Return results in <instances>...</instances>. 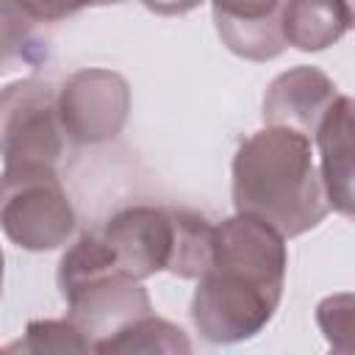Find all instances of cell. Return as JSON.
Returning <instances> with one entry per match:
<instances>
[{"mask_svg":"<svg viewBox=\"0 0 355 355\" xmlns=\"http://www.w3.org/2000/svg\"><path fill=\"white\" fill-rule=\"evenodd\" d=\"M352 28L347 0H286L283 36L302 53H319L336 44Z\"/></svg>","mask_w":355,"mask_h":355,"instance_id":"cell-11","label":"cell"},{"mask_svg":"<svg viewBox=\"0 0 355 355\" xmlns=\"http://www.w3.org/2000/svg\"><path fill=\"white\" fill-rule=\"evenodd\" d=\"M349 3V14H352V28H355V0H347Z\"/></svg>","mask_w":355,"mask_h":355,"instance_id":"cell-18","label":"cell"},{"mask_svg":"<svg viewBox=\"0 0 355 355\" xmlns=\"http://www.w3.org/2000/svg\"><path fill=\"white\" fill-rule=\"evenodd\" d=\"M6 352H92L86 333L67 319H33L25 327V336L17 344H8Z\"/></svg>","mask_w":355,"mask_h":355,"instance_id":"cell-13","label":"cell"},{"mask_svg":"<svg viewBox=\"0 0 355 355\" xmlns=\"http://www.w3.org/2000/svg\"><path fill=\"white\" fill-rule=\"evenodd\" d=\"M3 169L55 166L64 153L58 92L36 78L17 80L0 97Z\"/></svg>","mask_w":355,"mask_h":355,"instance_id":"cell-5","label":"cell"},{"mask_svg":"<svg viewBox=\"0 0 355 355\" xmlns=\"http://www.w3.org/2000/svg\"><path fill=\"white\" fill-rule=\"evenodd\" d=\"M236 214L263 219L286 239L313 230L330 211L311 136L288 125H266L247 136L230 164Z\"/></svg>","mask_w":355,"mask_h":355,"instance_id":"cell-2","label":"cell"},{"mask_svg":"<svg viewBox=\"0 0 355 355\" xmlns=\"http://www.w3.org/2000/svg\"><path fill=\"white\" fill-rule=\"evenodd\" d=\"M0 225L8 241L28 252H47L67 244L75 230V211L55 166L3 169Z\"/></svg>","mask_w":355,"mask_h":355,"instance_id":"cell-4","label":"cell"},{"mask_svg":"<svg viewBox=\"0 0 355 355\" xmlns=\"http://www.w3.org/2000/svg\"><path fill=\"white\" fill-rule=\"evenodd\" d=\"M313 141L330 208L355 222V97L338 94L330 103Z\"/></svg>","mask_w":355,"mask_h":355,"instance_id":"cell-8","label":"cell"},{"mask_svg":"<svg viewBox=\"0 0 355 355\" xmlns=\"http://www.w3.org/2000/svg\"><path fill=\"white\" fill-rule=\"evenodd\" d=\"M94 352H103V355H116V352H191V341L186 338V333L166 322V319H158L153 313L136 319L133 324H128L125 330H119L116 336L105 338Z\"/></svg>","mask_w":355,"mask_h":355,"instance_id":"cell-12","label":"cell"},{"mask_svg":"<svg viewBox=\"0 0 355 355\" xmlns=\"http://www.w3.org/2000/svg\"><path fill=\"white\" fill-rule=\"evenodd\" d=\"M114 3H125V0H94V6H114Z\"/></svg>","mask_w":355,"mask_h":355,"instance_id":"cell-17","label":"cell"},{"mask_svg":"<svg viewBox=\"0 0 355 355\" xmlns=\"http://www.w3.org/2000/svg\"><path fill=\"white\" fill-rule=\"evenodd\" d=\"M58 288L67 316L86 333L92 352L136 319L153 313L141 280L119 269L103 233H83L58 263Z\"/></svg>","mask_w":355,"mask_h":355,"instance_id":"cell-3","label":"cell"},{"mask_svg":"<svg viewBox=\"0 0 355 355\" xmlns=\"http://www.w3.org/2000/svg\"><path fill=\"white\" fill-rule=\"evenodd\" d=\"M286 236L263 219L236 214L214 230V252L197 277L191 322L211 344L258 336L275 316L286 286Z\"/></svg>","mask_w":355,"mask_h":355,"instance_id":"cell-1","label":"cell"},{"mask_svg":"<svg viewBox=\"0 0 355 355\" xmlns=\"http://www.w3.org/2000/svg\"><path fill=\"white\" fill-rule=\"evenodd\" d=\"M14 3L33 22H58L83 11L86 6H94V0H14Z\"/></svg>","mask_w":355,"mask_h":355,"instance_id":"cell-15","label":"cell"},{"mask_svg":"<svg viewBox=\"0 0 355 355\" xmlns=\"http://www.w3.org/2000/svg\"><path fill=\"white\" fill-rule=\"evenodd\" d=\"M103 239L111 244L116 263L136 280L153 277L155 272H172L180 263V208L161 205H128L116 211Z\"/></svg>","mask_w":355,"mask_h":355,"instance_id":"cell-6","label":"cell"},{"mask_svg":"<svg viewBox=\"0 0 355 355\" xmlns=\"http://www.w3.org/2000/svg\"><path fill=\"white\" fill-rule=\"evenodd\" d=\"M338 97L336 83L319 67H291L280 72L263 92V122L288 125L308 136L316 133L324 111Z\"/></svg>","mask_w":355,"mask_h":355,"instance_id":"cell-10","label":"cell"},{"mask_svg":"<svg viewBox=\"0 0 355 355\" xmlns=\"http://www.w3.org/2000/svg\"><path fill=\"white\" fill-rule=\"evenodd\" d=\"M144 8H150L153 14H161V17H180V14H189L194 11L197 6H202L205 0H141Z\"/></svg>","mask_w":355,"mask_h":355,"instance_id":"cell-16","label":"cell"},{"mask_svg":"<svg viewBox=\"0 0 355 355\" xmlns=\"http://www.w3.org/2000/svg\"><path fill=\"white\" fill-rule=\"evenodd\" d=\"M286 0H211L222 44L247 61H272L286 50Z\"/></svg>","mask_w":355,"mask_h":355,"instance_id":"cell-9","label":"cell"},{"mask_svg":"<svg viewBox=\"0 0 355 355\" xmlns=\"http://www.w3.org/2000/svg\"><path fill=\"white\" fill-rule=\"evenodd\" d=\"M128 114L130 86L114 69H78L58 89V116L72 144H100L116 139Z\"/></svg>","mask_w":355,"mask_h":355,"instance_id":"cell-7","label":"cell"},{"mask_svg":"<svg viewBox=\"0 0 355 355\" xmlns=\"http://www.w3.org/2000/svg\"><path fill=\"white\" fill-rule=\"evenodd\" d=\"M316 324L333 352L355 355V294L352 291H338L319 300Z\"/></svg>","mask_w":355,"mask_h":355,"instance_id":"cell-14","label":"cell"}]
</instances>
